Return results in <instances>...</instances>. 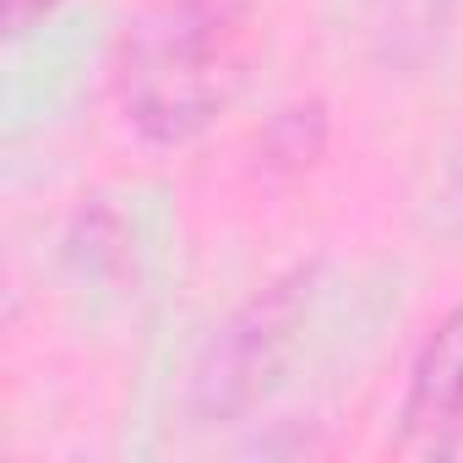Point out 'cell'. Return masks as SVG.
<instances>
[{"label": "cell", "mask_w": 463, "mask_h": 463, "mask_svg": "<svg viewBox=\"0 0 463 463\" xmlns=\"http://www.w3.org/2000/svg\"><path fill=\"white\" fill-rule=\"evenodd\" d=\"M458 12V0H376V50L387 66H420L447 23Z\"/></svg>", "instance_id": "277c9868"}, {"label": "cell", "mask_w": 463, "mask_h": 463, "mask_svg": "<svg viewBox=\"0 0 463 463\" xmlns=\"http://www.w3.org/2000/svg\"><path fill=\"white\" fill-rule=\"evenodd\" d=\"M463 430V300L425 333L398 403V447L441 452Z\"/></svg>", "instance_id": "3957f363"}, {"label": "cell", "mask_w": 463, "mask_h": 463, "mask_svg": "<svg viewBox=\"0 0 463 463\" xmlns=\"http://www.w3.org/2000/svg\"><path fill=\"white\" fill-rule=\"evenodd\" d=\"M262 0H153L115 55V99L126 126L153 147L202 137L235 104Z\"/></svg>", "instance_id": "6da1fadb"}, {"label": "cell", "mask_w": 463, "mask_h": 463, "mask_svg": "<svg viewBox=\"0 0 463 463\" xmlns=\"http://www.w3.org/2000/svg\"><path fill=\"white\" fill-rule=\"evenodd\" d=\"M61 6V0H0V17H6V28L12 33H28L39 17H50Z\"/></svg>", "instance_id": "8992f818"}, {"label": "cell", "mask_w": 463, "mask_h": 463, "mask_svg": "<svg viewBox=\"0 0 463 463\" xmlns=\"http://www.w3.org/2000/svg\"><path fill=\"white\" fill-rule=\"evenodd\" d=\"M452 213H458V223H463V158H458V169H452Z\"/></svg>", "instance_id": "52a82bcc"}, {"label": "cell", "mask_w": 463, "mask_h": 463, "mask_svg": "<svg viewBox=\"0 0 463 463\" xmlns=\"http://www.w3.org/2000/svg\"><path fill=\"white\" fill-rule=\"evenodd\" d=\"M322 142H327L322 104H289V109H279V115L268 120L257 153H262L268 169H306V164H317Z\"/></svg>", "instance_id": "5b68a950"}, {"label": "cell", "mask_w": 463, "mask_h": 463, "mask_svg": "<svg viewBox=\"0 0 463 463\" xmlns=\"http://www.w3.org/2000/svg\"><path fill=\"white\" fill-rule=\"evenodd\" d=\"M317 273H322L317 262L279 273L273 284H262L246 306H235L213 327V338L202 344V354L191 365V414L202 425L241 420L279 382V371L306 327Z\"/></svg>", "instance_id": "7a4b0ae2"}]
</instances>
